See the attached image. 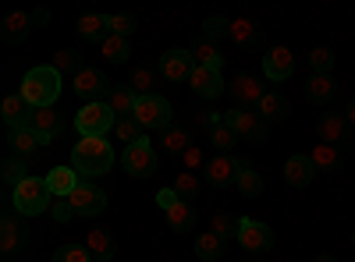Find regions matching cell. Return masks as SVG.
<instances>
[{
    "label": "cell",
    "instance_id": "4",
    "mask_svg": "<svg viewBox=\"0 0 355 262\" xmlns=\"http://www.w3.org/2000/svg\"><path fill=\"white\" fill-rule=\"evenodd\" d=\"M114 124H117V113L107 103H85L75 113L78 138H107V131H114Z\"/></svg>",
    "mask_w": 355,
    "mask_h": 262
},
{
    "label": "cell",
    "instance_id": "37",
    "mask_svg": "<svg viewBox=\"0 0 355 262\" xmlns=\"http://www.w3.org/2000/svg\"><path fill=\"white\" fill-rule=\"evenodd\" d=\"M239 216H231V213H217L214 216V223H210V230L217 238H224V241H239Z\"/></svg>",
    "mask_w": 355,
    "mask_h": 262
},
{
    "label": "cell",
    "instance_id": "39",
    "mask_svg": "<svg viewBox=\"0 0 355 262\" xmlns=\"http://www.w3.org/2000/svg\"><path fill=\"white\" fill-rule=\"evenodd\" d=\"M210 142L217 145V153H231V149H234V145H239L242 138L234 135V128H231V124L224 121V124H217V128L210 131Z\"/></svg>",
    "mask_w": 355,
    "mask_h": 262
},
{
    "label": "cell",
    "instance_id": "14",
    "mask_svg": "<svg viewBox=\"0 0 355 262\" xmlns=\"http://www.w3.org/2000/svg\"><path fill=\"white\" fill-rule=\"evenodd\" d=\"M227 93H231V100H234V106H242V110H256L259 106V100L266 96V89L259 85V78L256 75H239L231 85H227Z\"/></svg>",
    "mask_w": 355,
    "mask_h": 262
},
{
    "label": "cell",
    "instance_id": "31",
    "mask_svg": "<svg viewBox=\"0 0 355 262\" xmlns=\"http://www.w3.org/2000/svg\"><path fill=\"white\" fill-rule=\"evenodd\" d=\"M192 57H196V68H217V71H224V53H220V46L210 43V39L192 43Z\"/></svg>",
    "mask_w": 355,
    "mask_h": 262
},
{
    "label": "cell",
    "instance_id": "40",
    "mask_svg": "<svg viewBox=\"0 0 355 262\" xmlns=\"http://www.w3.org/2000/svg\"><path fill=\"white\" fill-rule=\"evenodd\" d=\"M334 50L331 46H316L313 53H309V68H313V75H331V68H334Z\"/></svg>",
    "mask_w": 355,
    "mask_h": 262
},
{
    "label": "cell",
    "instance_id": "11",
    "mask_svg": "<svg viewBox=\"0 0 355 262\" xmlns=\"http://www.w3.org/2000/svg\"><path fill=\"white\" fill-rule=\"evenodd\" d=\"M192 71H196V57H192V50L174 46V50H167V53L160 57V75H164L167 82H189Z\"/></svg>",
    "mask_w": 355,
    "mask_h": 262
},
{
    "label": "cell",
    "instance_id": "48",
    "mask_svg": "<svg viewBox=\"0 0 355 262\" xmlns=\"http://www.w3.org/2000/svg\"><path fill=\"white\" fill-rule=\"evenodd\" d=\"M139 28V21H135V15H110V32L114 36H121V39H128L132 32Z\"/></svg>",
    "mask_w": 355,
    "mask_h": 262
},
{
    "label": "cell",
    "instance_id": "33",
    "mask_svg": "<svg viewBox=\"0 0 355 262\" xmlns=\"http://www.w3.org/2000/svg\"><path fill=\"white\" fill-rule=\"evenodd\" d=\"M224 248H227V241L217 238L214 230H202V234L196 238V255H199L202 262H217V259L224 255Z\"/></svg>",
    "mask_w": 355,
    "mask_h": 262
},
{
    "label": "cell",
    "instance_id": "7",
    "mask_svg": "<svg viewBox=\"0 0 355 262\" xmlns=\"http://www.w3.org/2000/svg\"><path fill=\"white\" fill-rule=\"evenodd\" d=\"M224 121L234 128V135H239L242 142H266V131H270V124L259 118V110H242V106H234V110L224 113Z\"/></svg>",
    "mask_w": 355,
    "mask_h": 262
},
{
    "label": "cell",
    "instance_id": "2",
    "mask_svg": "<svg viewBox=\"0 0 355 262\" xmlns=\"http://www.w3.org/2000/svg\"><path fill=\"white\" fill-rule=\"evenodd\" d=\"M71 167L78 178H103L114 167V145L107 138H78L71 149Z\"/></svg>",
    "mask_w": 355,
    "mask_h": 262
},
{
    "label": "cell",
    "instance_id": "50",
    "mask_svg": "<svg viewBox=\"0 0 355 262\" xmlns=\"http://www.w3.org/2000/svg\"><path fill=\"white\" fill-rule=\"evenodd\" d=\"M182 160H185V170H199V167L206 170V163H210V160L202 156V149H199V145H189V149L182 153Z\"/></svg>",
    "mask_w": 355,
    "mask_h": 262
},
{
    "label": "cell",
    "instance_id": "17",
    "mask_svg": "<svg viewBox=\"0 0 355 262\" xmlns=\"http://www.w3.org/2000/svg\"><path fill=\"white\" fill-rule=\"evenodd\" d=\"M25 241H28V234H25V227L18 223V216H15V213L0 216V252L15 255V252L25 248Z\"/></svg>",
    "mask_w": 355,
    "mask_h": 262
},
{
    "label": "cell",
    "instance_id": "44",
    "mask_svg": "<svg viewBox=\"0 0 355 262\" xmlns=\"http://www.w3.org/2000/svg\"><path fill=\"white\" fill-rule=\"evenodd\" d=\"M239 191L245 195V198H256V195H263V178L252 170V167H245L242 174H239Z\"/></svg>",
    "mask_w": 355,
    "mask_h": 262
},
{
    "label": "cell",
    "instance_id": "56",
    "mask_svg": "<svg viewBox=\"0 0 355 262\" xmlns=\"http://www.w3.org/2000/svg\"><path fill=\"white\" fill-rule=\"evenodd\" d=\"M352 248H355V234H352Z\"/></svg>",
    "mask_w": 355,
    "mask_h": 262
},
{
    "label": "cell",
    "instance_id": "1",
    "mask_svg": "<svg viewBox=\"0 0 355 262\" xmlns=\"http://www.w3.org/2000/svg\"><path fill=\"white\" fill-rule=\"evenodd\" d=\"M61 85H64V75L57 71L53 64L33 68V71H25V78H21V100L33 110L53 106L57 100H61Z\"/></svg>",
    "mask_w": 355,
    "mask_h": 262
},
{
    "label": "cell",
    "instance_id": "38",
    "mask_svg": "<svg viewBox=\"0 0 355 262\" xmlns=\"http://www.w3.org/2000/svg\"><path fill=\"white\" fill-rule=\"evenodd\" d=\"M0 178H4V185L8 188H15V185H21L28 174H25V160L21 156H8L4 160V167H0Z\"/></svg>",
    "mask_w": 355,
    "mask_h": 262
},
{
    "label": "cell",
    "instance_id": "19",
    "mask_svg": "<svg viewBox=\"0 0 355 262\" xmlns=\"http://www.w3.org/2000/svg\"><path fill=\"white\" fill-rule=\"evenodd\" d=\"M313 178H316V167H313V160H309L306 153L288 156V163H284V181H288L291 188H309Z\"/></svg>",
    "mask_w": 355,
    "mask_h": 262
},
{
    "label": "cell",
    "instance_id": "27",
    "mask_svg": "<svg viewBox=\"0 0 355 262\" xmlns=\"http://www.w3.org/2000/svg\"><path fill=\"white\" fill-rule=\"evenodd\" d=\"M256 110H259V118H263L266 124H274V121L281 124V121H288V113H291V103H288V100H284L281 93H266V96L259 100V106H256Z\"/></svg>",
    "mask_w": 355,
    "mask_h": 262
},
{
    "label": "cell",
    "instance_id": "47",
    "mask_svg": "<svg viewBox=\"0 0 355 262\" xmlns=\"http://www.w3.org/2000/svg\"><path fill=\"white\" fill-rule=\"evenodd\" d=\"M53 262H93V255L85 252V245H61L53 252Z\"/></svg>",
    "mask_w": 355,
    "mask_h": 262
},
{
    "label": "cell",
    "instance_id": "16",
    "mask_svg": "<svg viewBox=\"0 0 355 262\" xmlns=\"http://www.w3.org/2000/svg\"><path fill=\"white\" fill-rule=\"evenodd\" d=\"M189 85H192V93L199 100H217L224 93V78H220L217 68H196L192 78H189Z\"/></svg>",
    "mask_w": 355,
    "mask_h": 262
},
{
    "label": "cell",
    "instance_id": "53",
    "mask_svg": "<svg viewBox=\"0 0 355 262\" xmlns=\"http://www.w3.org/2000/svg\"><path fill=\"white\" fill-rule=\"evenodd\" d=\"M33 21H36V25H43V21H50V11H43V8H40V11H33Z\"/></svg>",
    "mask_w": 355,
    "mask_h": 262
},
{
    "label": "cell",
    "instance_id": "35",
    "mask_svg": "<svg viewBox=\"0 0 355 262\" xmlns=\"http://www.w3.org/2000/svg\"><path fill=\"white\" fill-rule=\"evenodd\" d=\"M164 153H171V156H182L189 145H192V135H189V128H182V124H171L167 131H164Z\"/></svg>",
    "mask_w": 355,
    "mask_h": 262
},
{
    "label": "cell",
    "instance_id": "49",
    "mask_svg": "<svg viewBox=\"0 0 355 262\" xmlns=\"http://www.w3.org/2000/svg\"><path fill=\"white\" fill-rule=\"evenodd\" d=\"M50 216L57 220V223H71L78 213H75V206H71V198H53V206H50Z\"/></svg>",
    "mask_w": 355,
    "mask_h": 262
},
{
    "label": "cell",
    "instance_id": "18",
    "mask_svg": "<svg viewBox=\"0 0 355 262\" xmlns=\"http://www.w3.org/2000/svg\"><path fill=\"white\" fill-rule=\"evenodd\" d=\"M8 145H11V156L28 160V156H36V153L43 149V138L28 128V124H21V128H11V131H8Z\"/></svg>",
    "mask_w": 355,
    "mask_h": 262
},
{
    "label": "cell",
    "instance_id": "9",
    "mask_svg": "<svg viewBox=\"0 0 355 262\" xmlns=\"http://www.w3.org/2000/svg\"><path fill=\"white\" fill-rule=\"evenodd\" d=\"M239 245L249 255H266L274 248V230L266 227L263 220H242L239 223Z\"/></svg>",
    "mask_w": 355,
    "mask_h": 262
},
{
    "label": "cell",
    "instance_id": "10",
    "mask_svg": "<svg viewBox=\"0 0 355 262\" xmlns=\"http://www.w3.org/2000/svg\"><path fill=\"white\" fill-rule=\"evenodd\" d=\"M75 93L85 103H107L114 89H110V82L100 68H82V75L75 78Z\"/></svg>",
    "mask_w": 355,
    "mask_h": 262
},
{
    "label": "cell",
    "instance_id": "55",
    "mask_svg": "<svg viewBox=\"0 0 355 262\" xmlns=\"http://www.w3.org/2000/svg\"><path fill=\"white\" fill-rule=\"evenodd\" d=\"M252 262H266V259H252Z\"/></svg>",
    "mask_w": 355,
    "mask_h": 262
},
{
    "label": "cell",
    "instance_id": "13",
    "mask_svg": "<svg viewBox=\"0 0 355 262\" xmlns=\"http://www.w3.org/2000/svg\"><path fill=\"white\" fill-rule=\"evenodd\" d=\"M28 128H33V131L43 138V145H50V142L61 138V131H64V118H61V113H57L53 106H40V110L28 113Z\"/></svg>",
    "mask_w": 355,
    "mask_h": 262
},
{
    "label": "cell",
    "instance_id": "26",
    "mask_svg": "<svg viewBox=\"0 0 355 262\" xmlns=\"http://www.w3.org/2000/svg\"><path fill=\"white\" fill-rule=\"evenodd\" d=\"M78 36L85 43H103L110 36V15H82L78 18Z\"/></svg>",
    "mask_w": 355,
    "mask_h": 262
},
{
    "label": "cell",
    "instance_id": "36",
    "mask_svg": "<svg viewBox=\"0 0 355 262\" xmlns=\"http://www.w3.org/2000/svg\"><path fill=\"white\" fill-rule=\"evenodd\" d=\"M100 46H103V57H107L110 64H125L128 57H132V43H128V39H121V36H114V32H110Z\"/></svg>",
    "mask_w": 355,
    "mask_h": 262
},
{
    "label": "cell",
    "instance_id": "3",
    "mask_svg": "<svg viewBox=\"0 0 355 262\" xmlns=\"http://www.w3.org/2000/svg\"><path fill=\"white\" fill-rule=\"evenodd\" d=\"M53 206V198H50V188H46V178H28L21 185L11 188V209L18 216H40Z\"/></svg>",
    "mask_w": 355,
    "mask_h": 262
},
{
    "label": "cell",
    "instance_id": "45",
    "mask_svg": "<svg viewBox=\"0 0 355 262\" xmlns=\"http://www.w3.org/2000/svg\"><path fill=\"white\" fill-rule=\"evenodd\" d=\"M224 36H231V21L227 18H206L202 21V39H210V43H217V39H224Z\"/></svg>",
    "mask_w": 355,
    "mask_h": 262
},
{
    "label": "cell",
    "instance_id": "43",
    "mask_svg": "<svg viewBox=\"0 0 355 262\" xmlns=\"http://www.w3.org/2000/svg\"><path fill=\"white\" fill-rule=\"evenodd\" d=\"M114 135L121 138L125 145H132V142H139V138H142V124H139L135 118H117V124H114Z\"/></svg>",
    "mask_w": 355,
    "mask_h": 262
},
{
    "label": "cell",
    "instance_id": "20",
    "mask_svg": "<svg viewBox=\"0 0 355 262\" xmlns=\"http://www.w3.org/2000/svg\"><path fill=\"white\" fill-rule=\"evenodd\" d=\"M316 135H320V142H327V145H338V142H345L348 135H352V128H348V118L345 113H323L320 118V124H316Z\"/></svg>",
    "mask_w": 355,
    "mask_h": 262
},
{
    "label": "cell",
    "instance_id": "32",
    "mask_svg": "<svg viewBox=\"0 0 355 262\" xmlns=\"http://www.w3.org/2000/svg\"><path fill=\"white\" fill-rule=\"evenodd\" d=\"M157 82H160V68H135L132 78H128V89L142 100V96H153Z\"/></svg>",
    "mask_w": 355,
    "mask_h": 262
},
{
    "label": "cell",
    "instance_id": "54",
    "mask_svg": "<svg viewBox=\"0 0 355 262\" xmlns=\"http://www.w3.org/2000/svg\"><path fill=\"white\" fill-rule=\"evenodd\" d=\"M313 262H338V255H316Z\"/></svg>",
    "mask_w": 355,
    "mask_h": 262
},
{
    "label": "cell",
    "instance_id": "34",
    "mask_svg": "<svg viewBox=\"0 0 355 262\" xmlns=\"http://www.w3.org/2000/svg\"><path fill=\"white\" fill-rule=\"evenodd\" d=\"M135 103H139V96L128 89V85H117V89L110 93V100H107V106L117 113V118H132V113H135Z\"/></svg>",
    "mask_w": 355,
    "mask_h": 262
},
{
    "label": "cell",
    "instance_id": "8",
    "mask_svg": "<svg viewBox=\"0 0 355 262\" xmlns=\"http://www.w3.org/2000/svg\"><path fill=\"white\" fill-rule=\"evenodd\" d=\"M249 163L234 153H217L210 163H206V181L214 188H227V185H239V174L245 170Z\"/></svg>",
    "mask_w": 355,
    "mask_h": 262
},
{
    "label": "cell",
    "instance_id": "28",
    "mask_svg": "<svg viewBox=\"0 0 355 262\" xmlns=\"http://www.w3.org/2000/svg\"><path fill=\"white\" fill-rule=\"evenodd\" d=\"M28 113H33V106L21 100V93H15V96H8L4 103H0V118H4L8 128H21V124H28Z\"/></svg>",
    "mask_w": 355,
    "mask_h": 262
},
{
    "label": "cell",
    "instance_id": "30",
    "mask_svg": "<svg viewBox=\"0 0 355 262\" xmlns=\"http://www.w3.org/2000/svg\"><path fill=\"white\" fill-rule=\"evenodd\" d=\"M227 39H234L239 46H259V43H263V28H259L256 21H249V18H234Z\"/></svg>",
    "mask_w": 355,
    "mask_h": 262
},
{
    "label": "cell",
    "instance_id": "24",
    "mask_svg": "<svg viewBox=\"0 0 355 262\" xmlns=\"http://www.w3.org/2000/svg\"><path fill=\"white\" fill-rule=\"evenodd\" d=\"M309 160H313L316 174H338L341 163H345L341 149H338V145H327V142H316L313 149H309Z\"/></svg>",
    "mask_w": 355,
    "mask_h": 262
},
{
    "label": "cell",
    "instance_id": "12",
    "mask_svg": "<svg viewBox=\"0 0 355 262\" xmlns=\"http://www.w3.org/2000/svg\"><path fill=\"white\" fill-rule=\"evenodd\" d=\"M71 206L78 216H100L107 209V191L93 181H82L75 191H71Z\"/></svg>",
    "mask_w": 355,
    "mask_h": 262
},
{
    "label": "cell",
    "instance_id": "42",
    "mask_svg": "<svg viewBox=\"0 0 355 262\" xmlns=\"http://www.w3.org/2000/svg\"><path fill=\"white\" fill-rule=\"evenodd\" d=\"M171 188L189 202V198H196V195H199V178H196L192 170H178V178H174V185H171Z\"/></svg>",
    "mask_w": 355,
    "mask_h": 262
},
{
    "label": "cell",
    "instance_id": "25",
    "mask_svg": "<svg viewBox=\"0 0 355 262\" xmlns=\"http://www.w3.org/2000/svg\"><path fill=\"white\" fill-rule=\"evenodd\" d=\"M334 96H338L334 75H313V78L306 82V100H309L313 106H327Z\"/></svg>",
    "mask_w": 355,
    "mask_h": 262
},
{
    "label": "cell",
    "instance_id": "21",
    "mask_svg": "<svg viewBox=\"0 0 355 262\" xmlns=\"http://www.w3.org/2000/svg\"><path fill=\"white\" fill-rule=\"evenodd\" d=\"M33 25H36V21H33V15L15 11V15H8V18H4V25H0V39L11 43V46H18V43H25V39H28Z\"/></svg>",
    "mask_w": 355,
    "mask_h": 262
},
{
    "label": "cell",
    "instance_id": "6",
    "mask_svg": "<svg viewBox=\"0 0 355 262\" xmlns=\"http://www.w3.org/2000/svg\"><path fill=\"white\" fill-rule=\"evenodd\" d=\"M121 163H125V170L132 174V178H153V174H157V167H160V156H157V149H153L150 142H146V138H139V142L125 145Z\"/></svg>",
    "mask_w": 355,
    "mask_h": 262
},
{
    "label": "cell",
    "instance_id": "51",
    "mask_svg": "<svg viewBox=\"0 0 355 262\" xmlns=\"http://www.w3.org/2000/svg\"><path fill=\"white\" fill-rule=\"evenodd\" d=\"M178 202H182V195H178L174 188H160V191H157V206H160L164 213H167L171 206H178Z\"/></svg>",
    "mask_w": 355,
    "mask_h": 262
},
{
    "label": "cell",
    "instance_id": "52",
    "mask_svg": "<svg viewBox=\"0 0 355 262\" xmlns=\"http://www.w3.org/2000/svg\"><path fill=\"white\" fill-rule=\"evenodd\" d=\"M345 118H348V128L355 131V96L348 100V110H345Z\"/></svg>",
    "mask_w": 355,
    "mask_h": 262
},
{
    "label": "cell",
    "instance_id": "23",
    "mask_svg": "<svg viewBox=\"0 0 355 262\" xmlns=\"http://www.w3.org/2000/svg\"><path fill=\"white\" fill-rule=\"evenodd\" d=\"M85 252L93 255V262H110L114 255H117V241L107 234L103 227H93L85 234Z\"/></svg>",
    "mask_w": 355,
    "mask_h": 262
},
{
    "label": "cell",
    "instance_id": "41",
    "mask_svg": "<svg viewBox=\"0 0 355 262\" xmlns=\"http://www.w3.org/2000/svg\"><path fill=\"white\" fill-rule=\"evenodd\" d=\"M53 68L61 71V75H71V78H78L82 75V57L75 53V50H61L53 57Z\"/></svg>",
    "mask_w": 355,
    "mask_h": 262
},
{
    "label": "cell",
    "instance_id": "15",
    "mask_svg": "<svg viewBox=\"0 0 355 262\" xmlns=\"http://www.w3.org/2000/svg\"><path fill=\"white\" fill-rule=\"evenodd\" d=\"M263 75L270 78V82H284L295 75V57L288 46H274V50H266L263 57Z\"/></svg>",
    "mask_w": 355,
    "mask_h": 262
},
{
    "label": "cell",
    "instance_id": "46",
    "mask_svg": "<svg viewBox=\"0 0 355 262\" xmlns=\"http://www.w3.org/2000/svg\"><path fill=\"white\" fill-rule=\"evenodd\" d=\"M217 124H224V113L220 110H210V106H202L192 113V128H206V131H214Z\"/></svg>",
    "mask_w": 355,
    "mask_h": 262
},
{
    "label": "cell",
    "instance_id": "29",
    "mask_svg": "<svg viewBox=\"0 0 355 262\" xmlns=\"http://www.w3.org/2000/svg\"><path fill=\"white\" fill-rule=\"evenodd\" d=\"M164 216H167V227L174 230V234H189V230L196 227V209H192V202H185V198L178 202V206H171Z\"/></svg>",
    "mask_w": 355,
    "mask_h": 262
},
{
    "label": "cell",
    "instance_id": "5",
    "mask_svg": "<svg viewBox=\"0 0 355 262\" xmlns=\"http://www.w3.org/2000/svg\"><path fill=\"white\" fill-rule=\"evenodd\" d=\"M132 118L142 124V131H167L171 128V100H164L160 93H153V96H142L139 103H135V113Z\"/></svg>",
    "mask_w": 355,
    "mask_h": 262
},
{
    "label": "cell",
    "instance_id": "22",
    "mask_svg": "<svg viewBox=\"0 0 355 262\" xmlns=\"http://www.w3.org/2000/svg\"><path fill=\"white\" fill-rule=\"evenodd\" d=\"M78 185H82V181H78V170H75V167H53V170L46 174V188H50L53 198H71V191H75Z\"/></svg>",
    "mask_w": 355,
    "mask_h": 262
}]
</instances>
